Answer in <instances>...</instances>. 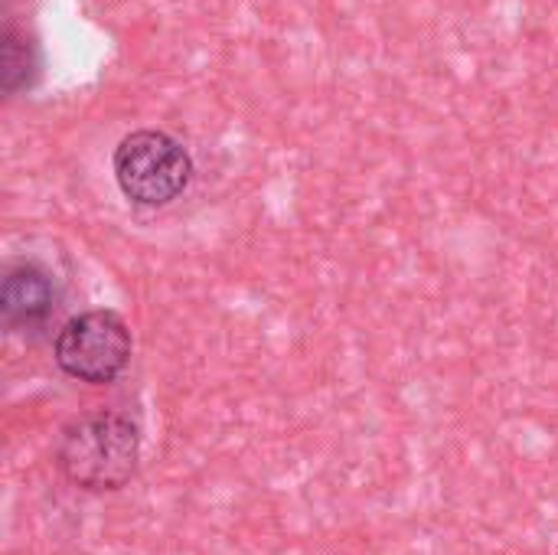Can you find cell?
Listing matches in <instances>:
<instances>
[{
	"mask_svg": "<svg viewBox=\"0 0 558 555\" xmlns=\"http://www.w3.org/2000/svg\"><path fill=\"white\" fill-rule=\"evenodd\" d=\"M56 307V288L36 265H16L0 285V314L10 327H33Z\"/></svg>",
	"mask_w": 558,
	"mask_h": 555,
	"instance_id": "obj_4",
	"label": "cell"
},
{
	"mask_svg": "<svg viewBox=\"0 0 558 555\" xmlns=\"http://www.w3.org/2000/svg\"><path fill=\"white\" fill-rule=\"evenodd\" d=\"M131 360V330L114 311L72 317L56 337V363L65 376L92 386L114 383Z\"/></svg>",
	"mask_w": 558,
	"mask_h": 555,
	"instance_id": "obj_3",
	"label": "cell"
},
{
	"mask_svg": "<svg viewBox=\"0 0 558 555\" xmlns=\"http://www.w3.org/2000/svg\"><path fill=\"white\" fill-rule=\"evenodd\" d=\"M193 177L190 154L163 131H134L114 150V180L137 206L173 203Z\"/></svg>",
	"mask_w": 558,
	"mask_h": 555,
	"instance_id": "obj_2",
	"label": "cell"
},
{
	"mask_svg": "<svg viewBox=\"0 0 558 555\" xmlns=\"http://www.w3.org/2000/svg\"><path fill=\"white\" fill-rule=\"evenodd\" d=\"M36 72V49L33 43L16 33V29H7L3 33V49H0V79H3V92L13 95L20 92L23 85H29Z\"/></svg>",
	"mask_w": 558,
	"mask_h": 555,
	"instance_id": "obj_5",
	"label": "cell"
},
{
	"mask_svg": "<svg viewBox=\"0 0 558 555\" xmlns=\"http://www.w3.org/2000/svg\"><path fill=\"white\" fill-rule=\"evenodd\" d=\"M141 438L131 419L101 412L72 422L59 442V471L82 491H118L137 471Z\"/></svg>",
	"mask_w": 558,
	"mask_h": 555,
	"instance_id": "obj_1",
	"label": "cell"
}]
</instances>
